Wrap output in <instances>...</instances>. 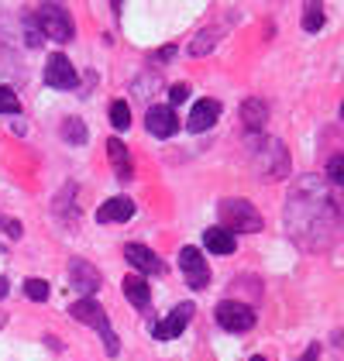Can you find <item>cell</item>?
<instances>
[{
    "instance_id": "obj_3",
    "label": "cell",
    "mask_w": 344,
    "mask_h": 361,
    "mask_svg": "<svg viewBox=\"0 0 344 361\" xmlns=\"http://www.w3.org/2000/svg\"><path fill=\"white\" fill-rule=\"evenodd\" d=\"M217 217H221V227L231 231V234H258V231H262V214H258L248 200H241V196L221 200Z\"/></svg>"
},
{
    "instance_id": "obj_6",
    "label": "cell",
    "mask_w": 344,
    "mask_h": 361,
    "mask_svg": "<svg viewBox=\"0 0 344 361\" xmlns=\"http://www.w3.org/2000/svg\"><path fill=\"white\" fill-rule=\"evenodd\" d=\"M217 324L228 334H245L255 327V310L238 300H224V303H217Z\"/></svg>"
},
{
    "instance_id": "obj_25",
    "label": "cell",
    "mask_w": 344,
    "mask_h": 361,
    "mask_svg": "<svg viewBox=\"0 0 344 361\" xmlns=\"http://www.w3.org/2000/svg\"><path fill=\"white\" fill-rule=\"evenodd\" d=\"M42 28H38V21H35V14H25V42H28L31 49H38L42 45Z\"/></svg>"
},
{
    "instance_id": "obj_27",
    "label": "cell",
    "mask_w": 344,
    "mask_h": 361,
    "mask_svg": "<svg viewBox=\"0 0 344 361\" xmlns=\"http://www.w3.org/2000/svg\"><path fill=\"white\" fill-rule=\"evenodd\" d=\"M169 100L176 104V107H179V104H186V100H190V86H186V83H176L169 90Z\"/></svg>"
},
{
    "instance_id": "obj_14",
    "label": "cell",
    "mask_w": 344,
    "mask_h": 361,
    "mask_svg": "<svg viewBox=\"0 0 344 361\" xmlns=\"http://www.w3.org/2000/svg\"><path fill=\"white\" fill-rule=\"evenodd\" d=\"M124 258H128L138 272H152V276H162V272H166V265L159 262V255H152V248H145L138 241L124 245Z\"/></svg>"
},
{
    "instance_id": "obj_15",
    "label": "cell",
    "mask_w": 344,
    "mask_h": 361,
    "mask_svg": "<svg viewBox=\"0 0 344 361\" xmlns=\"http://www.w3.org/2000/svg\"><path fill=\"white\" fill-rule=\"evenodd\" d=\"M131 217H135V200H128V196H114L104 207H97V221L100 224H124Z\"/></svg>"
},
{
    "instance_id": "obj_16",
    "label": "cell",
    "mask_w": 344,
    "mask_h": 361,
    "mask_svg": "<svg viewBox=\"0 0 344 361\" xmlns=\"http://www.w3.org/2000/svg\"><path fill=\"white\" fill-rule=\"evenodd\" d=\"M241 124H245L252 135H258V131L269 124V104L258 100V97H248V100L241 104Z\"/></svg>"
},
{
    "instance_id": "obj_19",
    "label": "cell",
    "mask_w": 344,
    "mask_h": 361,
    "mask_svg": "<svg viewBox=\"0 0 344 361\" xmlns=\"http://www.w3.org/2000/svg\"><path fill=\"white\" fill-rule=\"evenodd\" d=\"M107 155H111V162H114V176H117V179H131V155H128L124 141H121V138L107 141Z\"/></svg>"
},
{
    "instance_id": "obj_10",
    "label": "cell",
    "mask_w": 344,
    "mask_h": 361,
    "mask_svg": "<svg viewBox=\"0 0 344 361\" xmlns=\"http://www.w3.org/2000/svg\"><path fill=\"white\" fill-rule=\"evenodd\" d=\"M69 286H73L80 296H93V293L100 289V272H97L90 262H83V258H73V262H69Z\"/></svg>"
},
{
    "instance_id": "obj_8",
    "label": "cell",
    "mask_w": 344,
    "mask_h": 361,
    "mask_svg": "<svg viewBox=\"0 0 344 361\" xmlns=\"http://www.w3.org/2000/svg\"><path fill=\"white\" fill-rule=\"evenodd\" d=\"M45 83L52 86V90H76V83H80L73 62L62 56V52L49 56V62H45Z\"/></svg>"
},
{
    "instance_id": "obj_9",
    "label": "cell",
    "mask_w": 344,
    "mask_h": 361,
    "mask_svg": "<svg viewBox=\"0 0 344 361\" xmlns=\"http://www.w3.org/2000/svg\"><path fill=\"white\" fill-rule=\"evenodd\" d=\"M190 320H193V303H179L166 320H159V324L152 327V334H155L159 341H172V337H179V334L190 327Z\"/></svg>"
},
{
    "instance_id": "obj_11",
    "label": "cell",
    "mask_w": 344,
    "mask_h": 361,
    "mask_svg": "<svg viewBox=\"0 0 344 361\" xmlns=\"http://www.w3.org/2000/svg\"><path fill=\"white\" fill-rule=\"evenodd\" d=\"M145 124H148V135H155V138H172L176 128H179V117H176V111L166 107V104H152Z\"/></svg>"
},
{
    "instance_id": "obj_18",
    "label": "cell",
    "mask_w": 344,
    "mask_h": 361,
    "mask_svg": "<svg viewBox=\"0 0 344 361\" xmlns=\"http://www.w3.org/2000/svg\"><path fill=\"white\" fill-rule=\"evenodd\" d=\"M121 289H124V296L131 300V306H135V310H148V303H152V293H148V282H145L142 276H124Z\"/></svg>"
},
{
    "instance_id": "obj_26",
    "label": "cell",
    "mask_w": 344,
    "mask_h": 361,
    "mask_svg": "<svg viewBox=\"0 0 344 361\" xmlns=\"http://www.w3.org/2000/svg\"><path fill=\"white\" fill-rule=\"evenodd\" d=\"M327 179H331L334 186L344 183V155H334V159L327 162Z\"/></svg>"
},
{
    "instance_id": "obj_23",
    "label": "cell",
    "mask_w": 344,
    "mask_h": 361,
    "mask_svg": "<svg viewBox=\"0 0 344 361\" xmlns=\"http://www.w3.org/2000/svg\"><path fill=\"white\" fill-rule=\"evenodd\" d=\"M25 296L35 300V303H45V300H49V282H45V279H28V282H25Z\"/></svg>"
},
{
    "instance_id": "obj_2",
    "label": "cell",
    "mask_w": 344,
    "mask_h": 361,
    "mask_svg": "<svg viewBox=\"0 0 344 361\" xmlns=\"http://www.w3.org/2000/svg\"><path fill=\"white\" fill-rule=\"evenodd\" d=\"M252 162H255L258 179H265V183L289 176V152L279 138H258L252 145Z\"/></svg>"
},
{
    "instance_id": "obj_13",
    "label": "cell",
    "mask_w": 344,
    "mask_h": 361,
    "mask_svg": "<svg viewBox=\"0 0 344 361\" xmlns=\"http://www.w3.org/2000/svg\"><path fill=\"white\" fill-rule=\"evenodd\" d=\"M217 117H221V104L217 100H200L193 111H190V121H186V131H193V135H203V131H210L214 124H217Z\"/></svg>"
},
{
    "instance_id": "obj_17",
    "label": "cell",
    "mask_w": 344,
    "mask_h": 361,
    "mask_svg": "<svg viewBox=\"0 0 344 361\" xmlns=\"http://www.w3.org/2000/svg\"><path fill=\"white\" fill-rule=\"evenodd\" d=\"M203 245H207L210 255H234V248H238L234 234L224 231V227H207L203 231Z\"/></svg>"
},
{
    "instance_id": "obj_31",
    "label": "cell",
    "mask_w": 344,
    "mask_h": 361,
    "mask_svg": "<svg viewBox=\"0 0 344 361\" xmlns=\"http://www.w3.org/2000/svg\"><path fill=\"white\" fill-rule=\"evenodd\" d=\"M4 293H7V279H0V296H4Z\"/></svg>"
},
{
    "instance_id": "obj_4",
    "label": "cell",
    "mask_w": 344,
    "mask_h": 361,
    "mask_svg": "<svg viewBox=\"0 0 344 361\" xmlns=\"http://www.w3.org/2000/svg\"><path fill=\"white\" fill-rule=\"evenodd\" d=\"M69 317H76L80 324H86V327H93V331L100 334V337H104V348H107V355H117V351H121V344H117V334L111 331V320H107L104 306L97 303V300H90V296L76 300V303L69 306Z\"/></svg>"
},
{
    "instance_id": "obj_1",
    "label": "cell",
    "mask_w": 344,
    "mask_h": 361,
    "mask_svg": "<svg viewBox=\"0 0 344 361\" xmlns=\"http://www.w3.org/2000/svg\"><path fill=\"white\" fill-rule=\"evenodd\" d=\"M286 227L303 248H327L338 231V210L327 193H310V183H300L296 196L286 207Z\"/></svg>"
},
{
    "instance_id": "obj_24",
    "label": "cell",
    "mask_w": 344,
    "mask_h": 361,
    "mask_svg": "<svg viewBox=\"0 0 344 361\" xmlns=\"http://www.w3.org/2000/svg\"><path fill=\"white\" fill-rule=\"evenodd\" d=\"M0 114H21V100L11 86H0Z\"/></svg>"
},
{
    "instance_id": "obj_32",
    "label": "cell",
    "mask_w": 344,
    "mask_h": 361,
    "mask_svg": "<svg viewBox=\"0 0 344 361\" xmlns=\"http://www.w3.org/2000/svg\"><path fill=\"white\" fill-rule=\"evenodd\" d=\"M252 361H265V358H262V355H255V358H252Z\"/></svg>"
},
{
    "instance_id": "obj_28",
    "label": "cell",
    "mask_w": 344,
    "mask_h": 361,
    "mask_svg": "<svg viewBox=\"0 0 344 361\" xmlns=\"http://www.w3.org/2000/svg\"><path fill=\"white\" fill-rule=\"evenodd\" d=\"M176 56V45H166V49H159V52H152V62H169Z\"/></svg>"
},
{
    "instance_id": "obj_12",
    "label": "cell",
    "mask_w": 344,
    "mask_h": 361,
    "mask_svg": "<svg viewBox=\"0 0 344 361\" xmlns=\"http://www.w3.org/2000/svg\"><path fill=\"white\" fill-rule=\"evenodd\" d=\"M231 21H238V14L224 18L221 25H210V28L197 31V35H193V42H190V56H207V52H214V49H217V42L224 38V31L231 28Z\"/></svg>"
},
{
    "instance_id": "obj_21",
    "label": "cell",
    "mask_w": 344,
    "mask_h": 361,
    "mask_svg": "<svg viewBox=\"0 0 344 361\" xmlns=\"http://www.w3.org/2000/svg\"><path fill=\"white\" fill-rule=\"evenodd\" d=\"M62 138L69 145H86V124L80 117H66L62 121Z\"/></svg>"
},
{
    "instance_id": "obj_5",
    "label": "cell",
    "mask_w": 344,
    "mask_h": 361,
    "mask_svg": "<svg viewBox=\"0 0 344 361\" xmlns=\"http://www.w3.org/2000/svg\"><path fill=\"white\" fill-rule=\"evenodd\" d=\"M35 21H38L42 35H49L56 42H69L73 38V18H69V11L59 0H42V7L35 11Z\"/></svg>"
},
{
    "instance_id": "obj_7",
    "label": "cell",
    "mask_w": 344,
    "mask_h": 361,
    "mask_svg": "<svg viewBox=\"0 0 344 361\" xmlns=\"http://www.w3.org/2000/svg\"><path fill=\"white\" fill-rule=\"evenodd\" d=\"M179 272L190 282V289H207V282H210V265H207L203 251L193 248V245L179 251Z\"/></svg>"
},
{
    "instance_id": "obj_30",
    "label": "cell",
    "mask_w": 344,
    "mask_h": 361,
    "mask_svg": "<svg viewBox=\"0 0 344 361\" xmlns=\"http://www.w3.org/2000/svg\"><path fill=\"white\" fill-rule=\"evenodd\" d=\"M111 11H114V14H121V11H124V0H111Z\"/></svg>"
},
{
    "instance_id": "obj_29",
    "label": "cell",
    "mask_w": 344,
    "mask_h": 361,
    "mask_svg": "<svg viewBox=\"0 0 344 361\" xmlns=\"http://www.w3.org/2000/svg\"><path fill=\"white\" fill-rule=\"evenodd\" d=\"M300 361H320V348H317V344H310V348H307V355H303Z\"/></svg>"
},
{
    "instance_id": "obj_20",
    "label": "cell",
    "mask_w": 344,
    "mask_h": 361,
    "mask_svg": "<svg viewBox=\"0 0 344 361\" xmlns=\"http://www.w3.org/2000/svg\"><path fill=\"white\" fill-rule=\"evenodd\" d=\"M324 28V0H303V31L317 35Z\"/></svg>"
},
{
    "instance_id": "obj_22",
    "label": "cell",
    "mask_w": 344,
    "mask_h": 361,
    "mask_svg": "<svg viewBox=\"0 0 344 361\" xmlns=\"http://www.w3.org/2000/svg\"><path fill=\"white\" fill-rule=\"evenodd\" d=\"M111 124H114L117 131H128V128H131V107H128L124 100H114V104H111Z\"/></svg>"
}]
</instances>
